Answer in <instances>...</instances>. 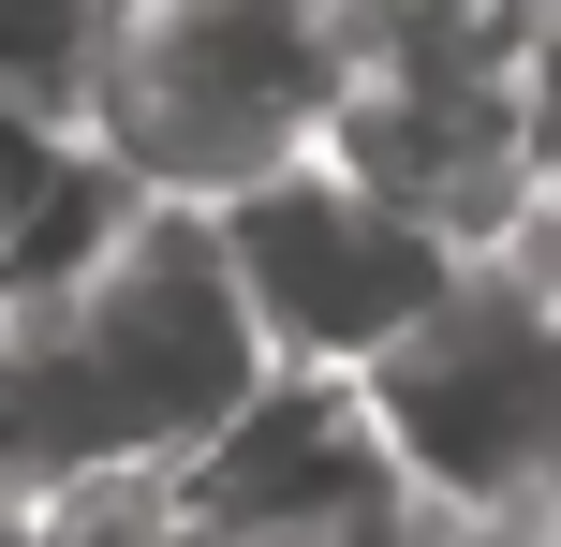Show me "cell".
Here are the masks:
<instances>
[{"instance_id":"obj_3","label":"cell","mask_w":561,"mask_h":547,"mask_svg":"<svg viewBox=\"0 0 561 547\" xmlns=\"http://www.w3.org/2000/svg\"><path fill=\"white\" fill-rule=\"evenodd\" d=\"M325 104H340L325 0H104L89 148L178 207H222L252 178L310 163Z\"/></svg>"},{"instance_id":"obj_6","label":"cell","mask_w":561,"mask_h":547,"mask_svg":"<svg viewBox=\"0 0 561 547\" xmlns=\"http://www.w3.org/2000/svg\"><path fill=\"white\" fill-rule=\"evenodd\" d=\"M325 148L369 178V193H399L414 223H444L458 252H503V237L547 207L533 134H517V59L503 75H340Z\"/></svg>"},{"instance_id":"obj_1","label":"cell","mask_w":561,"mask_h":547,"mask_svg":"<svg viewBox=\"0 0 561 547\" xmlns=\"http://www.w3.org/2000/svg\"><path fill=\"white\" fill-rule=\"evenodd\" d=\"M280 371L237 296L222 207H118L75 266L0 282V474L45 503L163 489L207 430Z\"/></svg>"},{"instance_id":"obj_8","label":"cell","mask_w":561,"mask_h":547,"mask_svg":"<svg viewBox=\"0 0 561 547\" xmlns=\"http://www.w3.org/2000/svg\"><path fill=\"white\" fill-rule=\"evenodd\" d=\"M89 89H104V0H0V104L89 134Z\"/></svg>"},{"instance_id":"obj_7","label":"cell","mask_w":561,"mask_h":547,"mask_svg":"<svg viewBox=\"0 0 561 547\" xmlns=\"http://www.w3.org/2000/svg\"><path fill=\"white\" fill-rule=\"evenodd\" d=\"M547 0H325L340 75H503Z\"/></svg>"},{"instance_id":"obj_10","label":"cell","mask_w":561,"mask_h":547,"mask_svg":"<svg viewBox=\"0 0 561 547\" xmlns=\"http://www.w3.org/2000/svg\"><path fill=\"white\" fill-rule=\"evenodd\" d=\"M517 134H533V178L561 207V0L533 15V45H517Z\"/></svg>"},{"instance_id":"obj_9","label":"cell","mask_w":561,"mask_h":547,"mask_svg":"<svg viewBox=\"0 0 561 547\" xmlns=\"http://www.w3.org/2000/svg\"><path fill=\"white\" fill-rule=\"evenodd\" d=\"M75 163H89V134H45V118L0 104V266L30 252V223L59 207V178H75Z\"/></svg>"},{"instance_id":"obj_11","label":"cell","mask_w":561,"mask_h":547,"mask_svg":"<svg viewBox=\"0 0 561 547\" xmlns=\"http://www.w3.org/2000/svg\"><path fill=\"white\" fill-rule=\"evenodd\" d=\"M0 547H59V503L15 489V474H0Z\"/></svg>"},{"instance_id":"obj_4","label":"cell","mask_w":561,"mask_h":547,"mask_svg":"<svg viewBox=\"0 0 561 547\" xmlns=\"http://www.w3.org/2000/svg\"><path fill=\"white\" fill-rule=\"evenodd\" d=\"M222 252H237V296H252L266 355H296V371H369V355L444 296L458 237L414 223L399 193H369L340 148H310V163L222 193Z\"/></svg>"},{"instance_id":"obj_2","label":"cell","mask_w":561,"mask_h":547,"mask_svg":"<svg viewBox=\"0 0 561 547\" xmlns=\"http://www.w3.org/2000/svg\"><path fill=\"white\" fill-rule=\"evenodd\" d=\"M355 385H369L428 518L517 533L561 489V207H533L503 252H458L444 296Z\"/></svg>"},{"instance_id":"obj_12","label":"cell","mask_w":561,"mask_h":547,"mask_svg":"<svg viewBox=\"0 0 561 547\" xmlns=\"http://www.w3.org/2000/svg\"><path fill=\"white\" fill-rule=\"evenodd\" d=\"M517 547H561V489H547V503H533V518H517Z\"/></svg>"},{"instance_id":"obj_5","label":"cell","mask_w":561,"mask_h":547,"mask_svg":"<svg viewBox=\"0 0 561 547\" xmlns=\"http://www.w3.org/2000/svg\"><path fill=\"white\" fill-rule=\"evenodd\" d=\"M163 503L193 533H237V547H414L428 533L369 385L355 371H296V355L163 474Z\"/></svg>"}]
</instances>
